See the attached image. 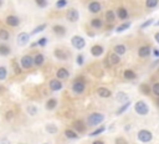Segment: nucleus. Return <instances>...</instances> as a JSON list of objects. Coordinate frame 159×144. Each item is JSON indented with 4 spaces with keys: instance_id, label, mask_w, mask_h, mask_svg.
I'll list each match as a JSON object with an SVG mask.
<instances>
[{
    "instance_id": "obj_31",
    "label": "nucleus",
    "mask_w": 159,
    "mask_h": 144,
    "mask_svg": "<svg viewBox=\"0 0 159 144\" xmlns=\"http://www.w3.org/2000/svg\"><path fill=\"white\" fill-rule=\"evenodd\" d=\"M129 28H131V22H122L121 25H118V26L116 28V32L121 34V32H123L125 30H128Z\"/></svg>"
},
{
    "instance_id": "obj_26",
    "label": "nucleus",
    "mask_w": 159,
    "mask_h": 144,
    "mask_svg": "<svg viewBox=\"0 0 159 144\" xmlns=\"http://www.w3.org/2000/svg\"><path fill=\"white\" fill-rule=\"evenodd\" d=\"M44 62H45V56L43 54H36L34 57V65L36 67H40L44 65Z\"/></svg>"
},
{
    "instance_id": "obj_14",
    "label": "nucleus",
    "mask_w": 159,
    "mask_h": 144,
    "mask_svg": "<svg viewBox=\"0 0 159 144\" xmlns=\"http://www.w3.org/2000/svg\"><path fill=\"white\" fill-rule=\"evenodd\" d=\"M105 54V48L102 45H93L91 47V55L95 57H99Z\"/></svg>"
},
{
    "instance_id": "obj_56",
    "label": "nucleus",
    "mask_w": 159,
    "mask_h": 144,
    "mask_svg": "<svg viewBox=\"0 0 159 144\" xmlns=\"http://www.w3.org/2000/svg\"><path fill=\"white\" fill-rule=\"evenodd\" d=\"M3 5V0H0V6H1Z\"/></svg>"
},
{
    "instance_id": "obj_19",
    "label": "nucleus",
    "mask_w": 159,
    "mask_h": 144,
    "mask_svg": "<svg viewBox=\"0 0 159 144\" xmlns=\"http://www.w3.org/2000/svg\"><path fill=\"white\" fill-rule=\"evenodd\" d=\"M114 98H116L117 102H119V103H122V104L125 103L127 101H129V99H128V95H127V93H124V92H122V91L117 92L116 96H114Z\"/></svg>"
},
{
    "instance_id": "obj_4",
    "label": "nucleus",
    "mask_w": 159,
    "mask_h": 144,
    "mask_svg": "<svg viewBox=\"0 0 159 144\" xmlns=\"http://www.w3.org/2000/svg\"><path fill=\"white\" fill-rule=\"evenodd\" d=\"M71 45L76 50H82V48H85V46H86V40L83 39L82 36H80V35H73L71 37Z\"/></svg>"
},
{
    "instance_id": "obj_53",
    "label": "nucleus",
    "mask_w": 159,
    "mask_h": 144,
    "mask_svg": "<svg viewBox=\"0 0 159 144\" xmlns=\"http://www.w3.org/2000/svg\"><path fill=\"white\" fill-rule=\"evenodd\" d=\"M92 144H105L102 140H95V142H92Z\"/></svg>"
},
{
    "instance_id": "obj_34",
    "label": "nucleus",
    "mask_w": 159,
    "mask_h": 144,
    "mask_svg": "<svg viewBox=\"0 0 159 144\" xmlns=\"http://www.w3.org/2000/svg\"><path fill=\"white\" fill-rule=\"evenodd\" d=\"M91 26L92 28H95V29H101L102 26H103V22H102V20L101 19H92L91 20Z\"/></svg>"
},
{
    "instance_id": "obj_23",
    "label": "nucleus",
    "mask_w": 159,
    "mask_h": 144,
    "mask_svg": "<svg viewBox=\"0 0 159 144\" xmlns=\"http://www.w3.org/2000/svg\"><path fill=\"white\" fill-rule=\"evenodd\" d=\"M116 18H117V14H116L113 10H107L106 14H105V19H106V21H107V22H110V24L114 22V21H116Z\"/></svg>"
},
{
    "instance_id": "obj_17",
    "label": "nucleus",
    "mask_w": 159,
    "mask_h": 144,
    "mask_svg": "<svg viewBox=\"0 0 159 144\" xmlns=\"http://www.w3.org/2000/svg\"><path fill=\"white\" fill-rule=\"evenodd\" d=\"M97 95L101 98H110L112 96V91L106 87H99V88H97Z\"/></svg>"
},
{
    "instance_id": "obj_2",
    "label": "nucleus",
    "mask_w": 159,
    "mask_h": 144,
    "mask_svg": "<svg viewBox=\"0 0 159 144\" xmlns=\"http://www.w3.org/2000/svg\"><path fill=\"white\" fill-rule=\"evenodd\" d=\"M86 88V83H85V78L83 77H77L76 80L73 81L72 83V91L73 93H76V95H81V93H83V91H85Z\"/></svg>"
},
{
    "instance_id": "obj_7",
    "label": "nucleus",
    "mask_w": 159,
    "mask_h": 144,
    "mask_svg": "<svg viewBox=\"0 0 159 144\" xmlns=\"http://www.w3.org/2000/svg\"><path fill=\"white\" fill-rule=\"evenodd\" d=\"M30 37H31L30 34H28V32H20L19 35H18V39H16V41H18V45L19 46L28 45L29 41H30Z\"/></svg>"
},
{
    "instance_id": "obj_47",
    "label": "nucleus",
    "mask_w": 159,
    "mask_h": 144,
    "mask_svg": "<svg viewBox=\"0 0 159 144\" xmlns=\"http://www.w3.org/2000/svg\"><path fill=\"white\" fill-rule=\"evenodd\" d=\"M14 116H15V112H14V111H7L6 114H5V118H6L7 121H11Z\"/></svg>"
},
{
    "instance_id": "obj_11",
    "label": "nucleus",
    "mask_w": 159,
    "mask_h": 144,
    "mask_svg": "<svg viewBox=\"0 0 159 144\" xmlns=\"http://www.w3.org/2000/svg\"><path fill=\"white\" fill-rule=\"evenodd\" d=\"M5 22H6V25H9L11 28H18L20 25V19L16 15H9V16H6Z\"/></svg>"
},
{
    "instance_id": "obj_25",
    "label": "nucleus",
    "mask_w": 159,
    "mask_h": 144,
    "mask_svg": "<svg viewBox=\"0 0 159 144\" xmlns=\"http://www.w3.org/2000/svg\"><path fill=\"white\" fill-rule=\"evenodd\" d=\"M139 92L142 93V95L148 96V95L152 93V87H150L148 83H143V84H140V86H139Z\"/></svg>"
},
{
    "instance_id": "obj_5",
    "label": "nucleus",
    "mask_w": 159,
    "mask_h": 144,
    "mask_svg": "<svg viewBox=\"0 0 159 144\" xmlns=\"http://www.w3.org/2000/svg\"><path fill=\"white\" fill-rule=\"evenodd\" d=\"M20 66L22 70H30L32 66H34V57L30 56V55H24L20 58Z\"/></svg>"
},
{
    "instance_id": "obj_15",
    "label": "nucleus",
    "mask_w": 159,
    "mask_h": 144,
    "mask_svg": "<svg viewBox=\"0 0 159 144\" xmlns=\"http://www.w3.org/2000/svg\"><path fill=\"white\" fill-rule=\"evenodd\" d=\"M72 127H73V129L76 131L77 133H83V132L86 131V124H85V122L81 121V119L75 121L73 124H72Z\"/></svg>"
},
{
    "instance_id": "obj_42",
    "label": "nucleus",
    "mask_w": 159,
    "mask_h": 144,
    "mask_svg": "<svg viewBox=\"0 0 159 144\" xmlns=\"http://www.w3.org/2000/svg\"><path fill=\"white\" fill-rule=\"evenodd\" d=\"M13 69H14V72L16 73V75H20L21 73V66H20V63H18V62H15L14 61V63H13Z\"/></svg>"
},
{
    "instance_id": "obj_46",
    "label": "nucleus",
    "mask_w": 159,
    "mask_h": 144,
    "mask_svg": "<svg viewBox=\"0 0 159 144\" xmlns=\"http://www.w3.org/2000/svg\"><path fill=\"white\" fill-rule=\"evenodd\" d=\"M76 62H77L78 66H82V65H83V62H85V57H83L82 54H78V55H77V57H76Z\"/></svg>"
},
{
    "instance_id": "obj_8",
    "label": "nucleus",
    "mask_w": 159,
    "mask_h": 144,
    "mask_svg": "<svg viewBox=\"0 0 159 144\" xmlns=\"http://www.w3.org/2000/svg\"><path fill=\"white\" fill-rule=\"evenodd\" d=\"M66 19L70 22H77L80 20V13L76 9H70L66 13Z\"/></svg>"
},
{
    "instance_id": "obj_37",
    "label": "nucleus",
    "mask_w": 159,
    "mask_h": 144,
    "mask_svg": "<svg viewBox=\"0 0 159 144\" xmlns=\"http://www.w3.org/2000/svg\"><path fill=\"white\" fill-rule=\"evenodd\" d=\"M103 132H106V127H105V125H101V127H98V128H96L95 132L90 133V137H96V135L102 134Z\"/></svg>"
},
{
    "instance_id": "obj_10",
    "label": "nucleus",
    "mask_w": 159,
    "mask_h": 144,
    "mask_svg": "<svg viewBox=\"0 0 159 144\" xmlns=\"http://www.w3.org/2000/svg\"><path fill=\"white\" fill-rule=\"evenodd\" d=\"M49 87H50V90H51L52 92H57V91H61L62 90V87H63V84H62V82H61V80H58V78H54V80H51L49 82Z\"/></svg>"
},
{
    "instance_id": "obj_18",
    "label": "nucleus",
    "mask_w": 159,
    "mask_h": 144,
    "mask_svg": "<svg viewBox=\"0 0 159 144\" xmlns=\"http://www.w3.org/2000/svg\"><path fill=\"white\" fill-rule=\"evenodd\" d=\"M116 14H117V16H118V18H119L121 20H127V19H128V16H129L128 10L125 9V7H123V6L118 7V9H117V11H116Z\"/></svg>"
},
{
    "instance_id": "obj_28",
    "label": "nucleus",
    "mask_w": 159,
    "mask_h": 144,
    "mask_svg": "<svg viewBox=\"0 0 159 144\" xmlns=\"http://www.w3.org/2000/svg\"><path fill=\"white\" fill-rule=\"evenodd\" d=\"M56 107H57V99L56 98H50L45 104V108L47 109V111H54Z\"/></svg>"
},
{
    "instance_id": "obj_38",
    "label": "nucleus",
    "mask_w": 159,
    "mask_h": 144,
    "mask_svg": "<svg viewBox=\"0 0 159 144\" xmlns=\"http://www.w3.org/2000/svg\"><path fill=\"white\" fill-rule=\"evenodd\" d=\"M26 112L29 116H35V114H37V107L34 104H30L26 107Z\"/></svg>"
},
{
    "instance_id": "obj_43",
    "label": "nucleus",
    "mask_w": 159,
    "mask_h": 144,
    "mask_svg": "<svg viewBox=\"0 0 159 144\" xmlns=\"http://www.w3.org/2000/svg\"><path fill=\"white\" fill-rule=\"evenodd\" d=\"M37 46H41V47H45L46 45H47V42H49V40H47V37H41V39H39L37 41Z\"/></svg>"
},
{
    "instance_id": "obj_32",
    "label": "nucleus",
    "mask_w": 159,
    "mask_h": 144,
    "mask_svg": "<svg viewBox=\"0 0 159 144\" xmlns=\"http://www.w3.org/2000/svg\"><path fill=\"white\" fill-rule=\"evenodd\" d=\"M46 28H47V24H41V25H39V26H36L34 30H32V31L30 32V35H31V36H34V35H36V34L43 32V31H44Z\"/></svg>"
},
{
    "instance_id": "obj_57",
    "label": "nucleus",
    "mask_w": 159,
    "mask_h": 144,
    "mask_svg": "<svg viewBox=\"0 0 159 144\" xmlns=\"http://www.w3.org/2000/svg\"><path fill=\"white\" fill-rule=\"evenodd\" d=\"M0 92H1V86H0Z\"/></svg>"
},
{
    "instance_id": "obj_41",
    "label": "nucleus",
    "mask_w": 159,
    "mask_h": 144,
    "mask_svg": "<svg viewBox=\"0 0 159 144\" xmlns=\"http://www.w3.org/2000/svg\"><path fill=\"white\" fill-rule=\"evenodd\" d=\"M55 5H56L57 9H63V7L67 5V0H57Z\"/></svg>"
},
{
    "instance_id": "obj_58",
    "label": "nucleus",
    "mask_w": 159,
    "mask_h": 144,
    "mask_svg": "<svg viewBox=\"0 0 159 144\" xmlns=\"http://www.w3.org/2000/svg\"><path fill=\"white\" fill-rule=\"evenodd\" d=\"M45 144H47V143H45Z\"/></svg>"
},
{
    "instance_id": "obj_40",
    "label": "nucleus",
    "mask_w": 159,
    "mask_h": 144,
    "mask_svg": "<svg viewBox=\"0 0 159 144\" xmlns=\"http://www.w3.org/2000/svg\"><path fill=\"white\" fill-rule=\"evenodd\" d=\"M153 22H154V19H148L147 21H144L143 24L140 25V26H139V29H140V30H144V29L149 28V26H150V25H152Z\"/></svg>"
},
{
    "instance_id": "obj_48",
    "label": "nucleus",
    "mask_w": 159,
    "mask_h": 144,
    "mask_svg": "<svg viewBox=\"0 0 159 144\" xmlns=\"http://www.w3.org/2000/svg\"><path fill=\"white\" fill-rule=\"evenodd\" d=\"M116 144H127V140L123 138H117L116 139Z\"/></svg>"
},
{
    "instance_id": "obj_27",
    "label": "nucleus",
    "mask_w": 159,
    "mask_h": 144,
    "mask_svg": "<svg viewBox=\"0 0 159 144\" xmlns=\"http://www.w3.org/2000/svg\"><path fill=\"white\" fill-rule=\"evenodd\" d=\"M123 77L125 78V80H136L137 78V73L134 72V71H133V70H124L123 71Z\"/></svg>"
},
{
    "instance_id": "obj_16",
    "label": "nucleus",
    "mask_w": 159,
    "mask_h": 144,
    "mask_svg": "<svg viewBox=\"0 0 159 144\" xmlns=\"http://www.w3.org/2000/svg\"><path fill=\"white\" fill-rule=\"evenodd\" d=\"M56 77L58 80H67L70 77V72L67 69H65V67H61V69H58L57 72H56Z\"/></svg>"
},
{
    "instance_id": "obj_21",
    "label": "nucleus",
    "mask_w": 159,
    "mask_h": 144,
    "mask_svg": "<svg viewBox=\"0 0 159 144\" xmlns=\"http://www.w3.org/2000/svg\"><path fill=\"white\" fill-rule=\"evenodd\" d=\"M52 31L56 34L57 36H63V35H66V28L65 26H62V25H54L52 26Z\"/></svg>"
},
{
    "instance_id": "obj_50",
    "label": "nucleus",
    "mask_w": 159,
    "mask_h": 144,
    "mask_svg": "<svg viewBox=\"0 0 159 144\" xmlns=\"http://www.w3.org/2000/svg\"><path fill=\"white\" fill-rule=\"evenodd\" d=\"M154 40H155L157 44H159V31H158V32H155V35H154Z\"/></svg>"
},
{
    "instance_id": "obj_12",
    "label": "nucleus",
    "mask_w": 159,
    "mask_h": 144,
    "mask_svg": "<svg viewBox=\"0 0 159 144\" xmlns=\"http://www.w3.org/2000/svg\"><path fill=\"white\" fill-rule=\"evenodd\" d=\"M54 55L57 60H61V61H65V60H69L70 58V55L67 51H65V50H61V48H56L54 51Z\"/></svg>"
},
{
    "instance_id": "obj_24",
    "label": "nucleus",
    "mask_w": 159,
    "mask_h": 144,
    "mask_svg": "<svg viewBox=\"0 0 159 144\" xmlns=\"http://www.w3.org/2000/svg\"><path fill=\"white\" fill-rule=\"evenodd\" d=\"M11 54V48L7 44H0V56H9Z\"/></svg>"
},
{
    "instance_id": "obj_54",
    "label": "nucleus",
    "mask_w": 159,
    "mask_h": 144,
    "mask_svg": "<svg viewBox=\"0 0 159 144\" xmlns=\"http://www.w3.org/2000/svg\"><path fill=\"white\" fill-rule=\"evenodd\" d=\"M155 104L159 107V97H157V101H155Z\"/></svg>"
},
{
    "instance_id": "obj_39",
    "label": "nucleus",
    "mask_w": 159,
    "mask_h": 144,
    "mask_svg": "<svg viewBox=\"0 0 159 144\" xmlns=\"http://www.w3.org/2000/svg\"><path fill=\"white\" fill-rule=\"evenodd\" d=\"M7 77V69L5 66H0V81H5Z\"/></svg>"
},
{
    "instance_id": "obj_3",
    "label": "nucleus",
    "mask_w": 159,
    "mask_h": 144,
    "mask_svg": "<svg viewBox=\"0 0 159 144\" xmlns=\"http://www.w3.org/2000/svg\"><path fill=\"white\" fill-rule=\"evenodd\" d=\"M134 112L138 116H147L149 113V106L144 102V101H138L134 104Z\"/></svg>"
},
{
    "instance_id": "obj_49",
    "label": "nucleus",
    "mask_w": 159,
    "mask_h": 144,
    "mask_svg": "<svg viewBox=\"0 0 159 144\" xmlns=\"http://www.w3.org/2000/svg\"><path fill=\"white\" fill-rule=\"evenodd\" d=\"M152 55L157 58H159V48H153L152 50Z\"/></svg>"
},
{
    "instance_id": "obj_6",
    "label": "nucleus",
    "mask_w": 159,
    "mask_h": 144,
    "mask_svg": "<svg viewBox=\"0 0 159 144\" xmlns=\"http://www.w3.org/2000/svg\"><path fill=\"white\" fill-rule=\"evenodd\" d=\"M137 138L142 143H149L150 140L153 139V134H152V132L148 131V129H140L138 132V134H137Z\"/></svg>"
},
{
    "instance_id": "obj_36",
    "label": "nucleus",
    "mask_w": 159,
    "mask_h": 144,
    "mask_svg": "<svg viewBox=\"0 0 159 144\" xmlns=\"http://www.w3.org/2000/svg\"><path fill=\"white\" fill-rule=\"evenodd\" d=\"M159 4V0H146V7L148 9H154Z\"/></svg>"
},
{
    "instance_id": "obj_45",
    "label": "nucleus",
    "mask_w": 159,
    "mask_h": 144,
    "mask_svg": "<svg viewBox=\"0 0 159 144\" xmlns=\"http://www.w3.org/2000/svg\"><path fill=\"white\" fill-rule=\"evenodd\" d=\"M152 93L154 96H157V97H159V82H157V83H154L153 86H152Z\"/></svg>"
},
{
    "instance_id": "obj_52",
    "label": "nucleus",
    "mask_w": 159,
    "mask_h": 144,
    "mask_svg": "<svg viewBox=\"0 0 159 144\" xmlns=\"http://www.w3.org/2000/svg\"><path fill=\"white\" fill-rule=\"evenodd\" d=\"M131 128H132V125H131V124H127V125H124V131H125V132H128V131H129Z\"/></svg>"
},
{
    "instance_id": "obj_29",
    "label": "nucleus",
    "mask_w": 159,
    "mask_h": 144,
    "mask_svg": "<svg viewBox=\"0 0 159 144\" xmlns=\"http://www.w3.org/2000/svg\"><path fill=\"white\" fill-rule=\"evenodd\" d=\"M65 137L69 138V139H77L78 133L75 129H65Z\"/></svg>"
},
{
    "instance_id": "obj_35",
    "label": "nucleus",
    "mask_w": 159,
    "mask_h": 144,
    "mask_svg": "<svg viewBox=\"0 0 159 144\" xmlns=\"http://www.w3.org/2000/svg\"><path fill=\"white\" fill-rule=\"evenodd\" d=\"M10 39V32L5 30V29H1L0 30V40H3V41H7Z\"/></svg>"
},
{
    "instance_id": "obj_13",
    "label": "nucleus",
    "mask_w": 159,
    "mask_h": 144,
    "mask_svg": "<svg viewBox=\"0 0 159 144\" xmlns=\"http://www.w3.org/2000/svg\"><path fill=\"white\" fill-rule=\"evenodd\" d=\"M101 9H102V5H101V3L99 1H91L90 4H88V11L91 13V14H98L99 11H101Z\"/></svg>"
},
{
    "instance_id": "obj_22",
    "label": "nucleus",
    "mask_w": 159,
    "mask_h": 144,
    "mask_svg": "<svg viewBox=\"0 0 159 144\" xmlns=\"http://www.w3.org/2000/svg\"><path fill=\"white\" fill-rule=\"evenodd\" d=\"M113 52L117 54L118 56H123V55H125V52H127V47L122 44H118L113 47Z\"/></svg>"
},
{
    "instance_id": "obj_51",
    "label": "nucleus",
    "mask_w": 159,
    "mask_h": 144,
    "mask_svg": "<svg viewBox=\"0 0 159 144\" xmlns=\"http://www.w3.org/2000/svg\"><path fill=\"white\" fill-rule=\"evenodd\" d=\"M158 65H159V58H157V60L154 61V63L152 65V69H154V67H155V66H158Z\"/></svg>"
},
{
    "instance_id": "obj_55",
    "label": "nucleus",
    "mask_w": 159,
    "mask_h": 144,
    "mask_svg": "<svg viewBox=\"0 0 159 144\" xmlns=\"http://www.w3.org/2000/svg\"><path fill=\"white\" fill-rule=\"evenodd\" d=\"M155 25H157V26H159V20H158V21L155 22Z\"/></svg>"
},
{
    "instance_id": "obj_33",
    "label": "nucleus",
    "mask_w": 159,
    "mask_h": 144,
    "mask_svg": "<svg viewBox=\"0 0 159 144\" xmlns=\"http://www.w3.org/2000/svg\"><path fill=\"white\" fill-rule=\"evenodd\" d=\"M45 129H46V132L50 133V134H56L57 131H58V128H57L55 124H52V123H47V124L45 125Z\"/></svg>"
},
{
    "instance_id": "obj_44",
    "label": "nucleus",
    "mask_w": 159,
    "mask_h": 144,
    "mask_svg": "<svg viewBox=\"0 0 159 144\" xmlns=\"http://www.w3.org/2000/svg\"><path fill=\"white\" fill-rule=\"evenodd\" d=\"M35 4L39 6V7H41V9H44V7H46L47 6V0H35Z\"/></svg>"
},
{
    "instance_id": "obj_30",
    "label": "nucleus",
    "mask_w": 159,
    "mask_h": 144,
    "mask_svg": "<svg viewBox=\"0 0 159 144\" xmlns=\"http://www.w3.org/2000/svg\"><path fill=\"white\" fill-rule=\"evenodd\" d=\"M131 101H127V102H125V103H123L118 109H117V112H116V114L117 116H121V114H123L124 112H127V109L131 107Z\"/></svg>"
},
{
    "instance_id": "obj_1",
    "label": "nucleus",
    "mask_w": 159,
    "mask_h": 144,
    "mask_svg": "<svg viewBox=\"0 0 159 144\" xmlns=\"http://www.w3.org/2000/svg\"><path fill=\"white\" fill-rule=\"evenodd\" d=\"M103 121H105V114L98 113V112L91 113V114L87 117V124L91 125V127H96V125L102 124Z\"/></svg>"
},
{
    "instance_id": "obj_9",
    "label": "nucleus",
    "mask_w": 159,
    "mask_h": 144,
    "mask_svg": "<svg viewBox=\"0 0 159 144\" xmlns=\"http://www.w3.org/2000/svg\"><path fill=\"white\" fill-rule=\"evenodd\" d=\"M152 47L149 45H144V46H140L139 50H138V56L142 57V58H147L152 55Z\"/></svg>"
},
{
    "instance_id": "obj_20",
    "label": "nucleus",
    "mask_w": 159,
    "mask_h": 144,
    "mask_svg": "<svg viewBox=\"0 0 159 144\" xmlns=\"http://www.w3.org/2000/svg\"><path fill=\"white\" fill-rule=\"evenodd\" d=\"M107 62H110L111 66H116V65H118L121 62V56H118L117 54L112 52L110 56H108V61Z\"/></svg>"
}]
</instances>
